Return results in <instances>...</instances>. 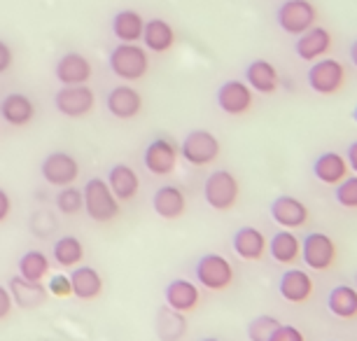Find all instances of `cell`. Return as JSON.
Wrapping results in <instances>:
<instances>
[{
    "mask_svg": "<svg viewBox=\"0 0 357 341\" xmlns=\"http://www.w3.org/2000/svg\"><path fill=\"white\" fill-rule=\"evenodd\" d=\"M278 325H280V320L273 318V316L252 318L250 323H248V339H250V341H268Z\"/></svg>",
    "mask_w": 357,
    "mask_h": 341,
    "instance_id": "cell-35",
    "label": "cell"
},
{
    "mask_svg": "<svg viewBox=\"0 0 357 341\" xmlns=\"http://www.w3.org/2000/svg\"><path fill=\"white\" fill-rule=\"evenodd\" d=\"M218 105L227 115H245L252 108V89L243 79H229L218 89Z\"/></svg>",
    "mask_w": 357,
    "mask_h": 341,
    "instance_id": "cell-13",
    "label": "cell"
},
{
    "mask_svg": "<svg viewBox=\"0 0 357 341\" xmlns=\"http://www.w3.org/2000/svg\"><path fill=\"white\" fill-rule=\"evenodd\" d=\"M107 187L117 197V202H131L140 190L138 173L131 169L129 164H114L110 173H107Z\"/></svg>",
    "mask_w": 357,
    "mask_h": 341,
    "instance_id": "cell-22",
    "label": "cell"
},
{
    "mask_svg": "<svg viewBox=\"0 0 357 341\" xmlns=\"http://www.w3.org/2000/svg\"><path fill=\"white\" fill-rule=\"evenodd\" d=\"M245 84L257 93H271L278 86V70L264 59H255L245 68Z\"/></svg>",
    "mask_w": 357,
    "mask_h": 341,
    "instance_id": "cell-27",
    "label": "cell"
},
{
    "mask_svg": "<svg viewBox=\"0 0 357 341\" xmlns=\"http://www.w3.org/2000/svg\"><path fill=\"white\" fill-rule=\"evenodd\" d=\"M348 171L350 169L346 164V157L339 155V152H322L313 164L315 178L325 185H339L341 180L348 176Z\"/></svg>",
    "mask_w": 357,
    "mask_h": 341,
    "instance_id": "cell-26",
    "label": "cell"
},
{
    "mask_svg": "<svg viewBox=\"0 0 357 341\" xmlns=\"http://www.w3.org/2000/svg\"><path fill=\"white\" fill-rule=\"evenodd\" d=\"M19 276L26 280H33V283H43L45 276L50 273V257L45 255L43 250H26L22 257H19Z\"/></svg>",
    "mask_w": 357,
    "mask_h": 341,
    "instance_id": "cell-33",
    "label": "cell"
},
{
    "mask_svg": "<svg viewBox=\"0 0 357 341\" xmlns=\"http://www.w3.org/2000/svg\"><path fill=\"white\" fill-rule=\"evenodd\" d=\"M40 173H43L45 183L52 185V187H68L77 180L79 176V162L70 152H63V150H56V152H50L43 164H40Z\"/></svg>",
    "mask_w": 357,
    "mask_h": 341,
    "instance_id": "cell-6",
    "label": "cell"
},
{
    "mask_svg": "<svg viewBox=\"0 0 357 341\" xmlns=\"http://www.w3.org/2000/svg\"><path fill=\"white\" fill-rule=\"evenodd\" d=\"M145 19L136 10H119L112 17V36L119 43H138L143 38Z\"/></svg>",
    "mask_w": 357,
    "mask_h": 341,
    "instance_id": "cell-28",
    "label": "cell"
},
{
    "mask_svg": "<svg viewBox=\"0 0 357 341\" xmlns=\"http://www.w3.org/2000/svg\"><path fill=\"white\" fill-rule=\"evenodd\" d=\"M84 213L93 222L107 225L119 218V202L103 178H89L82 187Z\"/></svg>",
    "mask_w": 357,
    "mask_h": 341,
    "instance_id": "cell-2",
    "label": "cell"
},
{
    "mask_svg": "<svg viewBox=\"0 0 357 341\" xmlns=\"http://www.w3.org/2000/svg\"><path fill=\"white\" fill-rule=\"evenodd\" d=\"M54 204H56L59 213L63 215H77L79 211H84V199H82V190L75 185L61 187L54 197Z\"/></svg>",
    "mask_w": 357,
    "mask_h": 341,
    "instance_id": "cell-34",
    "label": "cell"
},
{
    "mask_svg": "<svg viewBox=\"0 0 357 341\" xmlns=\"http://www.w3.org/2000/svg\"><path fill=\"white\" fill-rule=\"evenodd\" d=\"M334 197L343 209H357V176H346L336 185Z\"/></svg>",
    "mask_w": 357,
    "mask_h": 341,
    "instance_id": "cell-36",
    "label": "cell"
},
{
    "mask_svg": "<svg viewBox=\"0 0 357 341\" xmlns=\"http://www.w3.org/2000/svg\"><path fill=\"white\" fill-rule=\"evenodd\" d=\"M350 59H353V63L357 66V40L353 43V47H350Z\"/></svg>",
    "mask_w": 357,
    "mask_h": 341,
    "instance_id": "cell-43",
    "label": "cell"
},
{
    "mask_svg": "<svg viewBox=\"0 0 357 341\" xmlns=\"http://www.w3.org/2000/svg\"><path fill=\"white\" fill-rule=\"evenodd\" d=\"M105 108L112 117L117 119H133L143 110V96L131 84H117L107 91Z\"/></svg>",
    "mask_w": 357,
    "mask_h": 341,
    "instance_id": "cell-12",
    "label": "cell"
},
{
    "mask_svg": "<svg viewBox=\"0 0 357 341\" xmlns=\"http://www.w3.org/2000/svg\"><path fill=\"white\" fill-rule=\"evenodd\" d=\"M47 292L54 297H70L73 295V285H70V276L66 273H54L50 276V283H47Z\"/></svg>",
    "mask_w": 357,
    "mask_h": 341,
    "instance_id": "cell-37",
    "label": "cell"
},
{
    "mask_svg": "<svg viewBox=\"0 0 357 341\" xmlns=\"http://www.w3.org/2000/svg\"><path fill=\"white\" fill-rule=\"evenodd\" d=\"M107 66L124 82H138L150 70V56L138 43H119L107 56Z\"/></svg>",
    "mask_w": 357,
    "mask_h": 341,
    "instance_id": "cell-1",
    "label": "cell"
},
{
    "mask_svg": "<svg viewBox=\"0 0 357 341\" xmlns=\"http://www.w3.org/2000/svg\"><path fill=\"white\" fill-rule=\"evenodd\" d=\"M54 105L61 112L63 117L70 119H79L86 117L96 105V96L86 84H77V86H61L54 96Z\"/></svg>",
    "mask_w": 357,
    "mask_h": 341,
    "instance_id": "cell-9",
    "label": "cell"
},
{
    "mask_svg": "<svg viewBox=\"0 0 357 341\" xmlns=\"http://www.w3.org/2000/svg\"><path fill=\"white\" fill-rule=\"evenodd\" d=\"M353 115H355V122H357V108H355V112H353Z\"/></svg>",
    "mask_w": 357,
    "mask_h": 341,
    "instance_id": "cell-45",
    "label": "cell"
},
{
    "mask_svg": "<svg viewBox=\"0 0 357 341\" xmlns=\"http://www.w3.org/2000/svg\"><path fill=\"white\" fill-rule=\"evenodd\" d=\"M54 73H56V79L61 82V86H77L89 82L93 68L84 54H79V52H66L56 61Z\"/></svg>",
    "mask_w": 357,
    "mask_h": 341,
    "instance_id": "cell-14",
    "label": "cell"
},
{
    "mask_svg": "<svg viewBox=\"0 0 357 341\" xmlns=\"http://www.w3.org/2000/svg\"><path fill=\"white\" fill-rule=\"evenodd\" d=\"M178 159L180 145L171 136H166V133L154 136L143 152V164L152 176H168V173H173L175 166H178Z\"/></svg>",
    "mask_w": 357,
    "mask_h": 341,
    "instance_id": "cell-3",
    "label": "cell"
},
{
    "mask_svg": "<svg viewBox=\"0 0 357 341\" xmlns=\"http://www.w3.org/2000/svg\"><path fill=\"white\" fill-rule=\"evenodd\" d=\"M318 12L311 0H285L278 8V26L289 36H301L315 26Z\"/></svg>",
    "mask_w": 357,
    "mask_h": 341,
    "instance_id": "cell-8",
    "label": "cell"
},
{
    "mask_svg": "<svg viewBox=\"0 0 357 341\" xmlns=\"http://www.w3.org/2000/svg\"><path fill=\"white\" fill-rule=\"evenodd\" d=\"M8 290L12 295V302H15L19 309H38V306H43L47 302V297H50V292H47V287L43 283H33V280H26L17 273V276L10 278L8 283Z\"/></svg>",
    "mask_w": 357,
    "mask_h": 341,
    "instance_id": "cell-15",
    "label": "cell"
},
{
    "mask_svg": "<svg viewBox=\"0 0 357 341\" xmlns=\"http://www.w3.org/2000/svg\"><path fill=\"white\" fill-rule=\"evenodd\" d=\"M278 292L282 299H287V302L301 304L311 297L313 280L304 269H287L278 280Z\"/></svg>",
    "mask_w": 357,
    "mask_h": 341,
    "instance_id": "cell-18",
    "label": "cell"
},
{
    "mask_svg": "<svg viewBox=\"0 0 357 341\" xmlns=\"http://www.w3.org/2000/svg\"><path fill=\"white\" fill-rule=\"evenodd\" d=\"M268 341H306V339H304V334H301L299 327L280 323L278 327H275V332L271 334V339Z\"/></svg>",
    "mask_w": 357,
    "mask_h": 341,
    "instance_id": "cell-38",
    "label": "cell"
},
{
    "mask_svg": "<svg viewBox=\"0 0 357 341\" xmlns=\"http://www.w3.org/2000/svg\"><path fill=\"white\" fill-rule=\"evenodd\" d=\"M70 285H73V295L77 299H82V302H91V299L100 297V292H103V278H100V273L89 264H82L73 269Z\"/></svg>",
    "mask_w": 357,
    "mask_h": 341,
    "instance_id": "cell-23",
    "label": "cell"
},
{
    "mask_svg": "<svg viewBox=\"0 0 357 341\" xmlns=\"http://www.w3.org/2000/svg\"><path fill=\"white\" fill-rule=\"evenodd\" d=\"M220 155V140L206 129H194L180 143V157L192 166H208Z\"/></svg>",
    "mask_w": 357,
    "mask_h": 341,
    "instance_id": "cell-4",
    "label": "cell"
},
{
    "mask_svg": "<svg viewBox=\"0 0 357 341\" xmlns=\"http://www.w3.org/2000/svg\"><path fill=\"white\" fill-rule=\"evenodd\" d=\"M355 283H357V273H355Z\"/></svg>",
    "mask_w": 357,
    "mask_h": 341,
    "instance_id": "cell-46",
    "label": "cell"
},
{
    "mask_svg": "<svg viewBox=\"0 0 357 341\" xmlns=\"http://www.w3.org/2000/svg\"><path fill=\"white\" fill-rule=\"evenodd\" d=\"M52 257H54V262L59 266H63V269H75V266L82 264V259H84L82 241L77 236H70V234L68 236L56 238L52 245Z\"/></svg>",
    "mask_w": 357,
    "mask_h": 341,
    "instance_id": "cell-30",
    "label": "cell"
},
{
    "mask_svg": "<svg viewBox=\"0 0 357 341\" xmlns=\"http://www.w3.org/2000/svg\"><path fill=\"white\" fill-rule=\"evenodd\" d=\"M140 40H143L145 50L157 52V54H164V52H168L175 45V31L168 22L154 17V19H150V22H145L143 38Z\"/></svg>",
    "mask_w": 357,
    "mask_h": 341,
    "instance_id": "cell-25",
    "label": "cell"
},
{
    "mask_svg": "<svg viewBox=\"0 0 357 341\" xmlns=\"http://www.w3.org/2000/svg\"><path fill=\"white\" fill-rule=\"evenodd\" d=\"M154 330L161 341H180L187 332L185 313L171 309V306H161L157 311V320H154Z\"/></svg>",
    "mask_w": 357,
    "mask_h": 341,
    "instance_id": "cell-29",
    "label": "cell"
},
{
    "mask_svg": "<svg viewBox=\"0 0 357 341\" xmlns=\"http://www.w3.org/2000/svg\"><path fill=\"white\" fill-rule=\"evenodd\" d=\"M271 218L280 227H285V229H296V227L306 225L308 209L296 197H287V194H282V197L273 199V204H271Z\"/></svg>",
    "mask_w": 357,
    "mask_h": 341,
    "instance_id": "cell-17",
    "label": "cell"
},
{
    "mask_svg": "<svg viewBox=\"0 0 357 341\" xmlns=\"http://www.w3.org/2000/svg\"><path fill=\"white\" fill-rule=\"evenodd\" d=\"M194 276L197 283H201L208 290H225L234 283V269L229 264V259L218 252H208L194 266Z\"/></svg>",
    "mask_w": 357,
    "mask_h": 341,
    "instance_id": "cell-7",
    "label": "cell"
},
{
    "mask_svg": "<svg viewBox=\"0 0 357 341\" xmlns=\"http://www.w3.org/2000/svg\"><path fill=\"white\" fill-rule=\"evenodd\" d=\"M152 209L157 213L159 218L164 220H175L180 218L187 209V199H185V192L175 185H164L154 192L152 197Z\"/></svg>",
    "mask_w": 357,
    "mask_h": 341,
    "instance_id": "cell-20",
    "label": "cell"
},
{
    "mask_svg": "<svg viewBox=\"0 0 357 341\" xmlns=\"http://www.w3.org/2000/svg\"><path fill=\"white\" fill-rule=\"evenodd\" d=\"M0 117L5 119L10 126H26L36 117V103L31 101V96L26 93H8L0 101Z\"/></svg>",
    "mask_w": 357,
    "mask_h": 341,
    "instance_id": "cell-16",
    "label": "cell"
},
{
    "mask_svg": "<svg viewBox=\"0 0 357 341\" xmlns=\"http://www.w3.org/2000/svg\"><path fill=\"white\" fill-rule=\"evenodd\" d=\"M12 61H15V54H12L10 45L5 40H0V75L12 68Z\"/></svg>",
    "mask_w": 357,
    "mask_h": 341,
    "instance_id": "cell-39",
    "label": "cell"
},
{
    "mask_svg": "<svg viewBox=\"0 0 357 341\" xmlns=\"http://www.w3.org/2000/svg\"><path fill=\"white\" fill-rule=\"evenodd\" d=\"M346 164H348L350 171L357 173V140L348 145V150H346Z\"/></svg>",
    "mask_w": 357,
    "mask_h": 341,
    "instance_id": "cell-42",
    "label": "cell"
},
{
    "mask_svg": "<svg viewBox=\"0 0 357 341\" xmlns=\"http://www.w3.org/2000/svg\"><path fill=\"white\" fill-rule=\"evenodd\" d=\"M10 211H12V199H10V194L0 187V222H5V220H8Z\"/></svg>",
    "mask_w": 357,
    "mask_h": 341,
    "instance_id": "cell-41",
    "label": "cell"
},
{
    "mask_svg": "<svg viewBox=\"0 0 357 341\" xmlns=\"http://www.w3.org/2000/svg\"><path fill=\"white\" fill-rule=\"evenodd\" d=\"M201 341H220V339H215V337H206V339H201Z\"/></svg>",
    "mask_w": 357,
    "mask_h": 341,
    "instance_id": "cell-44",
    "label": "cell"
},
{
    "mask_svg": "<svg viewBox=\"0 0 357 341\" xmlns=\"http://www.w3.org/2000/svg\"><path fill=\"white\" fill-rule=\"evenodd\" d=\"M301 257L308 269L313 271H327L334 264L336 257V245L327 234L313 232L301 241Z\"/></svg>",
    "mask_w": 357,
    "mask_h": 341,
    "instance_id": "cell-11",
    "label": "cell"
},
{
    "mask_svg": "<svg viewBox=\"0 0 357 341\" xmlns=\"http://www.w3.org/2000/svg\"><path fill=\"white\" fill-rule=\"evenodd\" d=\"M268 252L275 262L280 264H292L296 257L301 255V241L294 236L292 232L282 229L278 234H273V238L268 241Z\"/></svg>",
    "mask_w": 357,
    "mask_h": 341,
    "instance_id": "cell-32",
    "label": "cell"
},
{
    "mask_svg": "<svg viewBox=\"0 0 357 341\" xmlns=\"http://www.w3.org/2000/svg\"><path fill=\"white\" fill-rule=\"evenodd\" d=\"M234 252L245 262H255V259H261L266 250V238L257 227H241L238 232L234 234L231 238Z\"/></svg>",
    "mask_w": 357,
    "mask_h": 341,
    "instance_id": "cell-21",
    "label": "cell"
},
{
    "mask_svg": "<svg viewBox=\"0 0 357 341\" xmlns=\"http://www.w3.org/2000/svg\"><path fill=\"white\" fill-rule=\"evenodd\" d=\"M346 82V70H343L341 61L336 59H320L311 66L308 70V86L315 91V93H336Z\"/></svg>",
    "mask_w": 357,
    "mask_h": 341,
    "instance_id": "cell-10",
    "label": "cell"
},
{
    "mask_svg": "<svg viewBox=\"0 0 357 341\" xmlns=\"http://www.w3.org/2000/svg\"><path fill=\"white\" fill-rule=\"evenodd\" d=\"M166 306L171 309L180 311V313H187V311H194L199 306V287L187 278H173L171 283L166 285Z\"/></svg>",
    "mask_w": 357,
    "mask_h": 341,
    "instance_id": "cell-19",
    "label": "cell"
},
{
    "mask_svg": "<svg viewBox=\"0 0 357 341\" xmlns=\"http://www.w3.org/2000/svg\"><path fill=\"white\" fill-rule=\"evenodd\" d=\"M12 306H15V302H12L10 290L5 285H0V320H5V318L10 316Z\"/></svg>",
    "mask_w": 357,
    "mask_h": 341,
    "instance_id": "cell-40",
    "label": "cell"
},
{
    "mask_svg": "<svg viewBox=\"0 0 357 341\" xmlns=\"http://www.w3.org/2000/svg\"><path fill=\"white\" fill-rule=\"evenodd\" d=\"M329 47H332V36H329V31L320 29V26H313L306 33H301L299 40L294 43L296 54L304 61H315V59L325 56Z\"/></svg>",
    "mask_w": 357,
    "mask_h": 341,
    "instance_id": "cell-24",
    "label": "cell"
},
{
    "mask_svg": "<svg viewBox=\"0 0 357 341\" xmlns=\"http://www.w3.org/2000/svg\"><path fill=\"white\" fill-rule=\"evenodd\" d=\"M327 309L336 318H355L357 316V290L353 285H336L327 297Z\"/></svg>",
    "mask_w": 357,
    "mask_h": 341,
    "instance_id": "cell-31",
    "label": "cell"
},
{
    "mask_svg": "<svg viewBox=\"0 0 357 341\" xmlns=\"http://www.w3.org/2000/svg\"><path fill=\"white\" fill-rule=\"evenodd\" d=\"M329 341H336V339H329Z\"/></svg>",
    "mask_w": 357,
    "mask_h": 341,
    "instance_id": "cell-47",
    "label": "cell"
},
{
    "mask_svg": "<svg viewBox=\"0 0 357 341\" xmlns=\"http://www.w3.org/2000/svg\"><path fill=\"white\" fill-rule=\"evenodd\" d=\"M204 197L206 204L215 211L234 209L236 199H238V180L231 176V171H213L204 183Z\"/></svg>",
    "mask_w": 357,
    "mask_h": 341,
    "instance_id": "cell-5",
    "label": "cell"
}]
</instances>
